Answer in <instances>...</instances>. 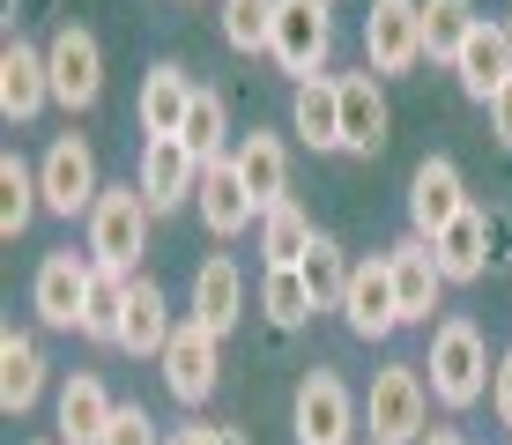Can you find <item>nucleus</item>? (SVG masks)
I'll list each match as a JSON object with an SVG mask.
<instances>
[{
  "label": "nucleus",
  "instance_id": "1",
  "mask_svg": "<svg viewBox=\"0 0 512 445\" xmlns=\"http://www.w3.org/2000/svg\"><path fill=\"white\" fill-rule=\"evenodd\" d=\"M423 371H431V401L453 408V416H468V408L490 394V342H483V327H475V319H461V312L438 319Z\"/></svg>",
  "mask_w": 512,
  "mask_h": 445
},
{
  "label": "nucleus",
  "instance_id": "2",
  "mask_svg": "<svg viewBox=\"0 0 512 445\" xmlns=\"http://www.w3.org/2000/svg\"><path fill=\"white\" fill-rule=\"evenodd\" d=\"M364 423H372V445H423V431H431V379H423V364H386L372 379Z\"/></svg>",
  "mask_w": 512,
  "mask_h": 445
},
{
  "label": "nucleus",
  "instance_id": "3",
  "mask_svg": "<svg viewBox=\"0 0 512 445\" xmlns=\"http://www.w3.org/2000/svg\"><path fill=\"white\" fill-rule=\"evenodd\" d=\"M357 423H364V408L342 386V371L312 364L305 379H297V394H290V431H297V445H357Z\"/></svg>",
  "mask_w": 512,
  "mask_h": 445
},
{
  "label": "nucleus",
  "instance_id": "4",
  "mask_svg": "<svg viewBox=\"0 0 512 445\" xmlns=\"http://www.w3.org/2000/svg\"><path fill=\"white\" fill-rule=\"evenodd\" d=\"M149 216L156 208L141 201V186L127 178V186H104L97 208L82 223H90V260L97 267H119V275H134V260L149 253Z\"/></svg>",
  "mask_w": 512,
  "mask_h": 445
},
{
  "label": "nucleus",
  "instance_id": "5",
  "mask_svg": "<svg viewBox=\"0 0 512 445\" xmlns=\"http://www.w3.org/2000/svg\"><path fill=\"white\" fill-rule=\"evenodd\" d=\"M327 52H334V0H275L268 60L282 67V75H297V82L327 75Z\"/></svg>",
  "mask_w": 512,
  "mask_h": 445
},
{
  "label": "nucleus",
  "instance_id": "6",
  "mask_svg": "<svg viewBox=\"0 0 512 445\" xmlns=\"http://www.w3.org/2000/svg\"><path fill=\"white\" fill-rule=\"evenodd\" d=\"M38 193H45L52 216H90V208H97L104 178H97V156H90V141H82V134H52V141H45V156H38Z\"/></svg>",
  "mask_w": 512,
  "mask_h": 445
},
{
  "label": "nucleus",
  "instance_id": "7",
  "mask_svg": "<svg viewBox=\"0 0 512 445\" xmlns=\"http://www.w3.org/2000/svg\"><path fill=\"white\" fill-rule=\"evenodd\" d=\"M45 75H52V104H60V112H90V104L104 97V45H97L82 23L52 30Z\"/></svg>",
  "mask_w": 512,
  "mask_h": 445
},
{
  "label": "nucleus",
  "instance_id": "8",
  "mask_svg": "<svg viewBox=\"0 0 512 445\" xmlns=\"http://www.w3.org/2000/svg\"><path fill=\"white\" fill-rule=\"evenodd\" d=\"M156 371H164V394L179 408H201L216 394V379H223V342L201 327V319H179V334H171V349L156 356Z\"/></svg>",
  "mask_w": 512,
  "mask_h": 445
},
{
  "label": "nucleus",
  "instance_id": "9",
  "mask_svg": "<svg viewBox=\"0 0 512 445\" xmlns=\"http://www.w3.org/2000/svg\"><path fill=\"white\" fill-rule=\"evenodd\" d=\"M364 67L372 75L423 67V0H372L364 8Z\"/></svg>",
  "mask_w": 512,
  "mask_h": 445
},
{
  "label": "nucleus",
  "instance_id": "10",
  "mask_svg": "<svg viewBox=\"0 0 512 445\" xmlns=\"http://www.w3.org/2000/svg\"><path fill=\"white\" fill-rule=\"evenodd\" d=\"M90 282H97V260L45 253V260H38V275H30V312H38L52 334H82V305H90Z\"/></svg>",
  "mask_w": 512,
  "mask_h": 445
},
{
  "label": "nucleus",
  "instance_id": "11",
  "mask_svg": "<svg viewBox=\"0 0 512 445\" xmlns=\"http://www.w3.org/2000/svg\"><path fill=\"white\" fill-rule=\"evenodd\" d=\"M386 267H394V297H401V327H431L438 297H446V267H438L431 238H394L386 245Z\"/></svg>",
  "mask_w": 512,
  "mask_h": 445
},
{
  "label": "nucleus",
  "instance_id": "12",
  "mask_svg": "<svg viewBox=\"0 0 512 445\" xmlns=\"http://www.w3.org/2000/svg\"><path fill=\"white\" fill-rule=\"evenodd\" d=\"M468 216V178L453 156H423L416 178H409V230L416 238H438L446 223Z\"/></svg>",
  "mask_w": 512,
  "mask_h": 445
},
{
  "label": "nucleus",
  "instance_id": "13",
  "mask_svg": "<svg viewBox=\"0 0 512 445\" xmlns=\"http://www.w3.org/2000/svg\"><path fill=\"white\" fill-rule=\"evenodd\" d=\"M134 186H141V201H149L156 216H171V208H186L193 193H201V164H193V149H186L179 134L141 141V171H134Z\"/></svg>",
  "mask_w": 512,
  "mask_h": 445
},
{
  "label": "nucleus",
  "instance_id": "14",
  "mask_svg": "<svg viewBox=\"0 0 512 445\" xmlns=\"http://www.w3.org/2000/svg\"><path fill=\"white\" fill-rule=\"evenodd\" d=\"M342 319L357 342H386V334L401 327V297H394V267L386 253L357 260V275H349V297H342Z\"/></svg>",
  "mask_w": 512,
  "mask_h": 445
},
{
  "label": "nucleus",
  "instance_id": "15",
  "mask_svg": "<svg viewBox=\"0 0 512 445\" xmlns=\"http://www.w3.org/2000/svg\"><path fill=\"white\" fill-rule=\"evenodd\" d=\"M334 82H342V156H379L386 149V127H394L379 75H372V67H357V75H334Z\"/></svg>",
  "mask_w": 512,
  "mask_h": 445
},
{
  "label": "nucleus",
  "instance_id": "16",
  "mask_svg": "<svg viewBox=\"0 0 512 445\" xmlns=\"http://www.w3.org/2000/svg\"><path fill=\"white\" fill-rule=\"evenodd\" d=\"M193 82L179 60H156L149 75H141V97H134V119H141V134L149 141H164V134H186V112H193Z\"/></svg>",
  "mask_w": 512,
  "mask_h": 445
},
{
  "label": "nucleus",
  "instance_id": "17",
  "mask_svg": "<svg viewBox=\"0 0 512 445\" xmlns=\"http://www.w3.org/2000/svg\"><path fill=\"white\" fill-rule=\"evenodd\" d=\"M45 104H52L45 52L23 45V38H8V52H0V119H8V127H30Z\"/></svg>",
  "mask_w": 512,
  "mask_h": 445
},
{
  "label": "nucleus",
  "instance_id": "18",
  "mask_svg": "<svg viewBox=\"0 0 512 445\" xmlns=\"http://www.w3.org/2000/svg\"><path fill=\"white\" fill-rule=\"evenodd\" d=\"M112 416H119V401L104 394V379H97V371H75V379H60V408H52L60 438H52V445H104Z\"/></svg>",
  "mask_w": 512,
  "mask_h": 445
},
{
  "label": "nucleus",
  "instance_id": "19",
  "mask_svg": "<svg viewBox=\"0 0 512 445\" xmlns=\"http://www.w3.org/2000/svg\"><path fill=\"white\" fill-rule=\"evenodd\" d=\"M186 319H201L216 342L245 319V275H238L231 253H208L201 267H193V312H186Z\"/></svg>",
  "mask_w": 512,
  "mask_h": 445
},
{
  "label": "nucleus",
  "instance_id": "20",
  "mask_svg": "<svg viewBox=\"0 0 512 445\" xmlns=\"http://www.w3.org/2000/svg\"><path fill=\"white\" fill-rule=\"evenodd\" d=\"M231 164H238V178H245V193H253V208H260V216L290 201V149H282V134H268V127L238 134Z\"/></svg>",
  "mask_w": 512,
  "mask_h": 445
},
{
  "label": "nucleus",
  "instance_id": "21",
  "mask_svg": "<svg viewBox=\"0 0 512 445\" xmlns=\"http://www.w3.org/2000/svg\"><path fill=\"white\" fill-rule=\"evenodd\" d=\"M453 75H461V97H468V104H490V97L512 82V45H505V30H498V23H475L468 45H461V60H453Z\"/></svg>",
  "mask_w": 512,
  "mask_h": 445
},
{
  "label": "nucleus",
  "instance_id": "22",
  "mask_svg": "<svg viewBox=\"0 0 512 445\" xmlns=\"http://www.w3.org/2000/svg\"><path fill=\"white\" fill-rule=\"evenodd\" d=\"M290 134L305 141V149H342V82L334 75H312V82H297V97H290Z\"/></svg>",
  "mask_w": 512,
  "mask_h": 445
},
{
  "label": "nucleus",
  "instance_id": "23",
  "mask_svg": "<svg viewBox=\"0 0 512 445\" xmlns=\"http://www.w3.org/2000/svg\"><path fill=\"white\" fill-rule=\"evenodd\" d=\"M171 334H179V319H171V297H164V282H149V275H134V297H127V334H119V349L127 356H164L171 349Z\"/></svg>",
  "mask_w": 512,
  "mask_h": 445
},
{
  "label": "nucleus",
  "instance_id": "24",
  "mask_svg": "<svg viewBox=\"0 0 512 445\" xmlns=\"http://www.w3.org/2000/svg\"><path fill=\"white\" fill-rule=\"evenodd\" d=\"M193 208H201V223L216 230V238H238V230H245V223L260 216V208H253V193H245V178H238V164H231V156L201 171V193H193Z\"/></svg>",
  "mask_w": 512,
  "mask_h": 445
},
{
  "label": "nucleus",
  "instance_id": "25",
  "mask_svg": "<svg viewBox=\"0 0 512 445\" xmlns=\"http://www.w3.org/2000/svg\"><path fill=\"white\" fill-rule=\"evenodd\" d=\"M45 394V349H38V334H0V408L8 416H30Z\"/></svg>",
  "mask_w": 512,
  "mask_h": 445
},
{
  "label": "nucleus",
  "instance_id": "26",
  "mask_svg": "<svg viewBox=\"0 0 512 445\" xmlns=\"http://www.w3.org/2000/svg\"><path fill=\"white\" fill-rule=\"evenodd\" d=\"M431 253H438V267H446V282H483L490 275V216L468 208L461 223H446L431 238Z\"/></svg>",
  "mask_w": 512,
  "mask_h": 445
},
{
  "label": "nucleus",
  "instance_id": "27",
  "mask_svg": "<svg viewBox=\"0 0 512 445\" xmlns=\"http://www.w3.org/2000/svg\"><path fill=\"white\" fill-rule=\"evenodd\" d=\"M127 297H134V275H119V267H97L90 305H82V342L119 349V334H127Z\"/></svg>",
  "mask_w": 512,
  "mask_h": 445
},
{
  "label": "nucleus",
  "instance_id": "28",
  "mask_svg": "<svg viewBox=\"0 0 512 445\" xmlns=\"http://www.w3.org/2000/svg\"><path fill=\"white\" fill-rule=\"evenodd\" d=\"M179 141L193 149V164H201V171H208V164H223V156L238 149V141H231V104H223L208 82L193 89V112H186V134H179Z\"/></svg>",
  "mask_w": 512,
  "mask_h": 445
},
{
  "label": "nucleus",
  "instance_id": "29",
  "mask_svg": "<svg viewBox=\"0 0 512 445\" xmlns=\"http://www.w3.org/2000/svg\"><path fill=\"white\" fill-rule=\"evenodd\" d=\"M475 23H483V15H475V0H423V60L453 67Z\"/></svg>",
  "mask_w": 512,
  "mask_h": 445
},
{
  "label": "nucleus",
  "instance_id": "30",
  "mask_svg": "<svg viewBox=\"0 0 512 445\" xmlns=\"http://www.w3.org/2000/svg\"><path fill=\"white\" fill-rule=\"evenodd\" d=\"M297 275H305V290H312V305H320V312H342V297H349V275H357V260H349L342 245H334L327 230H320V238H312V253L297 260Z\"/></svg>",
  "mask_w": 512,
  "mask_h": 445
},
{
  "label": "nucleus",
  "instance_id": "31",
  "mask_svg": "<svg viewBox=\"0 0 512 445\" xmlns=\"http://www.w3.org/2000/svg\"><path fill=\"white\" fill-rule=\"evenodd\" d=\"M38 208H45V193H38V164H23V156H0V238H23V230H30V216H38Z\"/></svg>",
  "mask_w": 512,
  "mask_h": 445
},
{
  "label": "nucleus",
  "instance_id": "32",
  "mask_svg": "<svg viewBox=\"0 0 512 445\" xmlns=\"http://www.w3.org/2000/svg\"><path fill=\"white\" fill-rule=\"evenodd\" d=\"M260 312H268L275 334H297L320 305H312V290H305V275H297V267H268V275H260Z\"/></svg>",
  "mask_w": 512,
  "mask_h": 445
},
{
  "label": "nucleus",
  "instance_id": "33",
  "mask_svg": "<svg viewBox=\"0 0 512 445\" xmlns=\"http://www.w3.org/2000/svg\"><path fill=\"white\" fill-rule=\"evenodd\" d=\"M312 238H320V230H312V216L297 201H282V208L260 216V253H268V267H297L312 253Z\"/></svg>",
  "mask_w": 512,
  "mask_h": 445
},
{
  "label": "nucleus",
  "instance_id": "34",
  "mask_svg": "<svg viewBox=\"0 0 512 445\" xmlns=\"http://www.w3.org/2000/svg\"><path fill=\"white\" fill-rule=\"evenodd\" d=\"M223 45L231 52H268L275 45V0H223Z\"/></svg>",
  "mask_w": 512,
  "mask_h": 445
},
{
  "label": "nucleus",
  "instance_id": "35",
  "mask_svg": "<svg viewBox=\"0 0 512 445\" xmlns=\"http://www.w3.org/2000/svg\"><path fill=\"white\" fill-rule=\"evenodd\" d=\"M171 431H156V423H149V408H119V416H112V431H104V445H164Z\"/></svg>",
  "mask_w": 512,
  "mask_h": 445
},
{
  "label": "nucleus",
  "instance_id": "36",
  "mask_svg": "<svg viewBox=\"0 0 512 445\" xmlns=\"http://www.w3.org/2000/svg\"><path fill=\"white\" fill-rule=\"evenodd\" d=\"M490 408H498V423L512 431V349L498 356V371H490Z\"/></svg>",
  "mask_w": 512,
  "mask_h": 445
},
{
  "label": "nucleus",
  "instance_id": "37",
  "mask_svg": "<svg viewBox=\"0 0 512 445\" xmlns=\"http://www.w3.org/2000/svg\"><path fill=\"white\" fill-rule=\"evenodd\" d=\"M483 112H490V141H498V149H512V82L483 104Z\"/></svg>",
  "mask_w": 512,
  "mask_h": 445
},
{
  "label": "nucleus",
  "instance_id": "38",
  "mask_svg": "<svg viewBox=\"0 0 512 445\" xmlns=\"http://www.w3.org/2000/svg\"><path fill=\"white\" fill-rule=\"evenodd\" d=\"M164 445H223V423H186V431H171Z\"/></svg>",
  "mask_w": 512,
  "mask_h": 445
},
{
  "label": "nucleus",
  "instance_id": "39",
  "mask_svg": "<svg viewBox=\"0 0 512 445\" xmlns=\"http://www.w3.org/2000/svg\"><path fill=\"white\" fill-rule=\"evenodd\" d=\"M423 445H468L461 431H423Z\"/></svg>",
  "mask_w": 512,
  "mask_h": 445
},
{
  "label": "nucleus",
  "instance_id": "40",
  "mask_svg": "<svg viewBox=\"0 0 512 445\" xmlns=\"http://www.w3.org/2000/svg\"><path fill=\"white\" fill-rule=\"evenodd\" d=\"M223 445H245V431H238V423H223Z\"/></svg>",
  "mask_w": 512,
  "mask_h": 445
},
{
  "label": "nucleus",
  "instance_id": "41",
  "mask_svg": "<svg viewBox=\"0 0 512 445\" xmlns=\"http://www.w3.org/2000/svg\"><path fill=\"white\" fill-rule=\"evenodd\" d=\"M498 30H505V45H512V8H505V15H498Z\"/></svg>",
  "mask_w": 512,
  "mask_h": 445
}]
</instances>
